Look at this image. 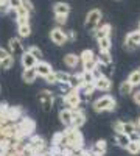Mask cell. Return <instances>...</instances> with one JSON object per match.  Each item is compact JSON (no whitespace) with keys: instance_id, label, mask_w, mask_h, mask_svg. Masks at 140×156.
<instances>
[{"instance_id":"cell-1","label":"cell","mask_w":140,"mask_h":156,"mask_svg":"<svg viewBox=\"0 0 140 156\" xmlns=\"http://www.w3.org/2000/svg\"><path fill=\"white\" fill-rule=\"evenodd\" d=\"M62 134H64L62 145H61L62 148L70 150V151H80V150L84 148V137H83L80 129L69 126L62 131Z\"/></svg>"},{"instance_id":"cell-2","label":"cell","mask_w":140,"mask_h":156,"mask_svg":"<svg viewBox=\"0 0 140 156\" xmlns=\"http://www.w3.org/2000/svg\"><path fill=\"white\" fill-rule=\"evenodd\" d=\"M92 108L95 112H111V111H115L117 108V100L114 98L112 95H103L97 98L92 103Z\"/></svg>"},{"instance_id":"cell-3","label":"cell","mask_w":140,"mask_h":156,"mask_svg":"<svg viewBox=\"0 0 140 156\" xmlns=\"http://www.w3.org/2000/svg\"><path fill=\"white\" fill-rule=\"evenodd\" d=\"M27 148L33 153V154H44L48 148H47V142L42 136L33 134L30 136L28 142H27Z\"/></svg>"},{"instance_id":"cell-4","label":"cell","mask_w":140,"mask_h":156,"mask_svg":"<svg viewBox=\"0 0 140 156\" xmlns=\"http://www.w3.org/2000/svg\"><path fill=\"white\" fill-rule=\"evenodd\" d=\"M101 17H103V14H101V11L98 8H94L90 9L86 14V20H84V27L87 31H95L98 27H100V23H101Z\"/></svg>"},{"instance_id":"cell-5","label":"cell","mask_w":140,"mask_h":156,"mask_svg":"<svg viewBox=\"0 0 140 156\" xmlns=\"http://www.w3.org/2000/svg\"><path fill=\"white\" fill-rule=\"evenodd\" d=\"M80 64H83V70H94L97 67V64H98L97 55L90 48L83 50L81 55H80Z\"/></svg>"},{"instance_id":"cell-6","label":"cell","mask_w":140,"mask_h":156,"mask_svg":"<svg viewBox=\"0 0 140 156\" xmlns=\"http://www.w3.org/2000/svg\"><path fill=\"white\" fill-rule=\"evenodd\" d=\"M62 101L67 105L69 109L75 111V109H78V108H83L81 106V94H80V90H75V89H70L69 92L62 97Z\"/></svg>"},{"instance_id":"cell-7","label":"cell","mask_w":140,"mask_h":156,"mask_svg":"<svg viewBox=\"0 0 140 156\" xmlns=\"http://www.w3.org/2000/svg\"><path fill=\"white\" fill-rule=\"evenodd\" d=\"M39 103H41V106L45 112H50L53 109V105H55V95L52 90H48V89H44L39 92Z\"/></svg>"},{"instance_id":"cell-8","label":"cell","mask_w":140,"mask_h":156,"mask_svg":"<svg viewBox=\"0 0 140 156\" xmlns=\"http://www.w3.org/2000/svg\"><path fill=\"white\" fill-rule=\"evenodd\" d=\"M125 50L126 51H134L140 47V30H135V31H131L126 34L125 37V44H123Z\"/></svg>"},{"instance_id":"cell-9","label":"cell","mask_w":140,"mask_h":156,"mask_svg":"<svg viewBox=\"0 0 140 156\" xmlns=\"http://www.w3.org/2000/svg\"><path fill=\"white\" fill-rule=\"evenodd\" d=\"M50 39H52V42L56 44L58 47L66 45V44L69 42V41H67V34H66V31L62 30L61 27H55V28H52V31H50Z\"/></svg>"},{"instance_id":"cell-10","label":"cell","mask_w":140,"mask_h":156,"mask_svg":"<svg viewBox=\"0 0 140 156\" xmlns=\"http://www.w3.org/2000/svg\"><path fill=\"white\" fill-rule=\"evenodd\" d=\"M94 87H95V90H101V92H109L111 87H112V81H111V78H109V76H106V75L103 73V75H100L97 80H95Z\"/></svg>"},{"instance_id":"cell-11","label":"cell","mask_w":140,"mask_h":156,"mask_svg":"<svg viewBox=\"0 0 140 156\" xmlns=\"http://www.w3.org/2000/svg\"><path fill=\"white\" fill-rule=\"evenodd\" d=\"M84 123H86V112L83 111V108L75 109L73 114H72V123H70V126L80 129Z\"/></svg>"},{"instance_id":"cell-12","label":"cell","mask_w":140,"mask_h":156,"mask_svg":"<svg viewBox=\"0 0 140 156\" xmlns=\"http://www.w3.org/2000/svg\"><path fill=\"white\" fill-rule=\"evenodd\" d=\"M34 70H36V73H37V76H42V78H45L47 75H50L53 72V69H52V66L47 62V61H37L36 62V66H34Z\"/></svg>"},{"instance_id":"cell-13","label":"cell","mask_w":140,"mask_h":156,"mask_svg":"<svg viewBox=\"0 0 140 156\" xmlns=\"http://www.w3.org/2000/svg\"><path fill=\"white\" fill-rule=\"evenodd\" d=\"M8 48H9V55H22L25 51L19 37H11L8 41Z\"/></svg>"},{"instance_id":"cell-14","label":"cell","mask_w":140,"mask_h":156,"mask_svg":"<svg viewBox=\"0 0 140 156\" xmlns=\"http://www.w3.org/2000/svg\"><path fill=\"white\" fill-rule=\"evenodd\" d=\"M22 114H23V111H22L20 106H9L8 111H6V120L16 123V122H19L22 117H23Z\"/></svg>"},{"instance_id":"cell-15","label":"cell","mask_w":140,"mask_h":156,"mask_svg":"<svg viewBox=\"0 0 140 156\" xmlns=\"http://www.w3.org/2000/svg\"><path fill=\"white\" fill-rule=\"evenodd\" d=\"M112 33V27H111V23H103L101 25L100 23V27L94 31V36L97 41H100V39H103V37H109Z\"/></svg>"},{"instance_id":"cell-16","label":"cell","mask_w":140,"mask_h":156,"mask_svg":"<svg viewBox=\"0 0 140 156\" xmlns=\"http://www.w3.org/2000/svg\"><path fill=\"white\" fill-rule=\"evenodd\" d=\"M53 12L55 16H67L70 14V5L66 3V2H56L53 5Z\"/></svg>"},{"instance_id":"cell-17","label":"cell","mask_w":140,"mask_h":156,"mask_svg":"<svg viewBox=\"0 0 140 156\" xmlns=\"http://www.w3.org/2000/svg\"><path fill=\"white\" fill-rule=\"evenodd\" d=\"M36 62H37V59H34L28 51H23L20 55V64H22L23 69H33L36 66Z\"/></svg>"},{"instance_id":"cell-18","label":"cell","mask_w":140,"mask_h":156,"mask_svg":"<svg viewBox=\"0 0 140 156\" xmlns=\"http://www.w3.org/2000/svg\"><path fill=\"white\" fill-rule=\"evenodd\" d=\"M72 114H73V111L69 109V108H62L59 111V120L66 128H69L70 123H72Z\"/></svg>"},{"instance_id":"cell-19","label":"cell","mask_w":140,"mask_h":156,"mask_svg":"<svg viewBox=\"0 0 140 156\" xmlns=\"http://www.w3.org/2000/svg\"><path fill=\"white\" fill-rule=\"evenodd\" d=\"M64 64L69 69H76L80 66V55L76 53H67L64 56Z\"/></svg>"},{"instance_id":"cell-20","label":"cell","mask_w":140,"mask_h":156,"mask_svg":"<svg viewBox=\"0 0 140 156\" xmlns=\"http://www.w3.org/2000/svg\"><path fill=\"white\" fill-rule=\"evenodd\" d=\"M67 83H69L70 89L80 90V87L83 86V78H81V72H78V73H72Z\"/></svg>"},{"instance_id":"cell-21","label":"cell","mask_w":140,"mask_h":156,"mask_svg":"<svg viewBox=\"0 0 140 156\" xmlns=\"http://www.w3.org/2000/svg\"><path fill=\"white\" fill-rule=\"evenodd\" d=\"M97 61L101 67L103 66H111L112 64V56H111V51H100L97 55Z\"/></svg>"},{"instance_id":"cell-22","label":"cell","mask_w":140,"mask_h":156,"mask_svg":"<svg viewBox=\"0 0 140 156\" xmlns=\"http://www.w3.org/2000/svg\"><path fill=\"white\" fill-rule=\"evenodd\" d=\"M36 78H37V73H36L34 67H33V69H23V72H22V80L27 83V84L34 83Z\"/></svg>"},{"instance_id":"cell-23","label":"cell","mask_w":140,"mask_h":156,"mask_svg":"<svg viewBox=\"0 0 140 156\" xmlns=\"http://www.w3.org/2000/svg\"><path fill=\"white\" fill-rule=\"evenodd\" d=\"M106 150H108V142H106L104 139H100V140H97V142H95V145L92 147V150H90V151L103 156V154L106 153Z\"/></svg>"},{"instance_id":"cell-24","label":"cell","mask_w":140,"mask_h":156,"mask_svg":"<svg viewBox=\"0 0 140 156\" xmlns=\"http://www.w3.org/2000/svg\"><path fill=\"white\" fill-rule=\"evenodd\" d=\"M118 92L123 95V97H126V95H131L132 92H134V87H132V84L126 80V81H121V84L118 86Z\"/></svg>"},{"instance_id":"cell-25","label":"cell","mask_w":140,"mask_h":156,"mask_svg":"<svg viewBox=\"0 0 140 156\" xmlns=\"http://www.w3.org/2000/svg\"><path fill=\"white\" fill-rule=\"evenodd\" d=\"M97 42H98L100 51H111V48H112V39H111V36L100 39V41H97Z\"/></svg>"},{"instance_id":"cell-26","label":"cell","mask_w":140,"mask_h":156,"mask_svg":"<svg viewBox=\"0 0 140 156\" xmlns=\"http://www.w3.org/2000/svg\"><path fill=\"white\" fill-rule=\"evenodd\" d=\"M129 140H131L129 136H126V134H123V133H115V144H117L118 147L126 148V145L129 144Z\"/></svg>"},{"instance_id":"cell-27","label":"cell","mask_w":140,"mask_h":156,"mask_svg":"<svg viewBox=\"0 0 140 156\" xmlns=\"http://www.w3.org/2000/svg\"><path fill=\"white\" fill-rule=\"evenodd\" d=\"M126 151H128L129 154H138L140 153V144L137 139H131L129 144L126 145Z\"/></svg>"},{"instance_id":"cell-28","label":"cell","mask_w":140,"mask_h":156,"mask_svg":"<svg viewBox=\"0 0 140 156\" xmlns=\"http://www.w3.org/2000/svg\"><path fill=\"white\" fill-rule=\"evenodd\" d=\"M83 84H94L95 83V75L92 70H81Z\"/></svg>"},{"instance_id":"cell-29","label":"cell","mask_w":140,"mask_h":156,"mask_svg":"<svg viewBox=\"0 0 140 156\" xmlns=\"http://www.w3.org/2000/svg\"><path fill=\"white\" fill-rule=\"evenodd\" d=\"M12 66H14V55H8L6 58L0 61V69H3V70H9Z\"/></svg>"},{"instance_id":"cell-30","label":"cell","mask_w":140,"mask_h":156,"mask_svg":"<svg viewBox=\"0 0 140 156\" xmlns=\"http://www.w3.org/2000/svg\"><path fill=\"white\" fill-rule=\"evenodd\" d=\"M17 31H19V37H28L31 34V25L30 23H22L17 27Z\"/></svg>"},{"instance_id":"cell-31","label":"cell","mask_w":140,"mask_h":156,"mask_svg":"<svg viewBox=\"0 0 140 156\" xmlns=\"http://www.w3.org/2000/svg\"><path fill=\"white\" fill-rule=\"evenodd\" d=\"M55 78H56V84L67 83L69 78H70V73L69 72H64V70H58V72H55Z\"/></svg>"},{"instance_id":"cell-32","label":"cell","mask_w":140,"mask_h":156,"mask_svg":"<svg viewBox=\"0 0 140 156\" xmlns=\"http://www.w3.org/2000/svg\"><path fill=\"white\" fill-rule=\"evenodd\" d=\"M128 81L132 84V87H138L140 86V73L138 70H132L128 76Z\"/></svg>"},{"instance_id":"cell-33","label":"cell","mask_w":140,"mask_h":156,"mask_svg":"<svg viewBox=\"0 0 140 156\" xmlns=\"http://www.w3.org/2000/svg\"><path fill=\"white\" fill-rule=\"evenodd\" d=\"M27 51H28V53H30V55H31L34 59H37V61H41V59H42V50H41L39 47L31 45V47H30Z\"/></svg>"},{"instance_id":"cell-34","label":"cell","mask_w":140,"mask_h":156,"mask_svg":"<svg viewBox=\"0 0 140 156\" xmlns=\"http://www.w3.org/2000/svg\"><path fill=\"white\" fill-rule=\"evenodd\" d=\"M94 92H95V87H94V84H83V86L80 87V94H81V95L90 97Z\"/></svg>"},{"instance_id":"cell-35","label":"cell","mask_w":140,"mask_h":156,"mask_svg":"<svg viewBox=\"0 0 140 156\" xmlns=\"http://www.w3.org/2000/svg\"><path fill=\"white\" fill-rule=\"evenodd\" d=\"M62 139H64V134H62V131H61V133H56V134L53 136V139H52V145L61 147V145H62ZM61 148H62V147H61Z\"/></svg>"},{"instance_id":"cell-36","label":"cell","mask_w":140,"mask_h":156,"mask_svg":"<svg viewBox=\"0 0 140 156\" xmlns=\"http://www.w3.org/2000/svg\"><path fill=\"white\" fill-rule=\"evenodd\" d=\"M8 5H9V9L11 11H14L17 8L22 6V0H8Z\"/></svg>"},{"instance_id":"cell-37","label":"cell","mask_w":140,"mask_h":156,"mask_svg":"<svg viewBox=\"0 0 140 156\" xmlns=\"http://www.w3.org/2000/svg\"><path fill=\"white\" fill-rule=\"evenodd\" d=\"M22 6L27 9L30 14L33 12V9H34V6H33V3H31V0H22Z\"/></svg>"},{"instance_id":"cell-38","label":"cell","mask_w":140,"mask_h":156,"mask_svg":"<svg viewBox=\"0 0 140 156\" xmlns=\"http://www.w3.org/2000/svg\"><path fill=\"white\" fill-rule=\"evenodd\" d=\"M131 95H132V100H134V103H135V105H138V106H140V89L134 90V92H132Z\"/></svg>"},{"instance_id":"cell-39","label":"cell","mask_w":140,"mask_h":156,"mask_svg":"<svg viewBox=\"0 0 140 156\" xmlns=\"http://www.w3.org/2000/svg\"><path fill=\"white\" fill-rule=\"evenodd\" d=\"M44 80L48 83V84H56V78H55V72H52V73H50V75H47L45 78H44Z\"/></svg>"},{"instance_id":"cell-40","label":"cell","mask_w":140,"mask_h":156,"mask_svg":"<svg viewBox=\"0 0 140 156\" xmlns=\"http://www.w3.org/2000/svg\"><path fill=\"white\" fill-rule=\"evenodd\" d=\"M58 86H59V89H61V92H62V94H67L69 90H70V86H69V83H59Z\"/></svg>"},{"instance_id":"cell-41","label":"cell","mask_w":140,"mask_h":156,"mask_svg":"<svg viewBox=\"0 0 140 156\" xmlns=\"http://www.w3.org/2000/svg\"><path fill=\"white\" fill-rule=\"evenodd\" d=\"M55 19H56L58 25H66V22H67V16H55Z\"/></svg>"},{"instance_id":"cell-42","label":"cell","mask_w":140,"mask_h":156,"mask_svg":"<svg viewBox=\"0 0 140 156\" xmlns=\"http://www.w3.org/2000/svg\"><path fill=\"white\" fill-rule=\"evenodd\" d=\"M8 55H9V51L6 48H3V47H0V61H2L3 58H6Z\"/></svg>"},{"instance_id":"cell-43","label":"cell","mask_w":140,"mask_h":156,"mask_svg":"<svg viewBox=\"0 0 140 156\" xmlns=\"http://www.w3.org/2000/svg\"><path fill=\"white\" fill-rule=\"evenodd\" d=\"M66 34H67V41H75V39H76V34H75V31H73V30L66 31Z\"/></svg>"},{"instance_id":"cell-44","label":"cell","mask_w":140,"mask_h":156,"mask_svg":"<svg viewBox=\"0 0 140 156\" xmlns=\"http://www.w3.org/2000/svg\"><path fill=\"white\" fill-rule=\"evenodd\" d=\"M135 123V128H137V131H140V115H138V119L134 122Z\"/></svg>"},{"instance_id":"cell-45","label":"cell","mask_w":140,"mask_h":156,"mask_svg":"<svg viewBox=\"0 0 140 156\" xmlns=\"http://www.w3.org/2000/svg\"><path fill=\"white\" fill-rule=\"evenodd\" d=\"M137 140H138V144H140V134H138V137H137Z\"/></svg>"},{"instance_id":"cell-46","label":"cell","mask_w":140,"mask_h":156,"mask_svg":"<svg viewBox=\"0 0 140 156\" xmlns=\"http://www.w3.org/2000/svg\"><path fill=\"white\" fill-rule=\"evenodd\" d=\"M138 30H140V22H138Z\"/></svg>"},{"instance_id":"cell-47","label":"cell","mask_w":140,"mask_h":156,"mask_svg":"<svg viewBox=\"0 0 140 156\" xmlns=\"http://www.w3.org/2000/svg\"><path fill=\"white\" fill-rule=\"evenodd\" d=\"M137 70H138V73H140V67H138V69H137Z\"/></svg>"},{"instance_id":"cell-48","label":"cell","mask_w":140,"mask_h":156,"mask_svg":"<svg viewBox=\"0 0 140 156\" xmlns=\"http://www.w3.org/2000/svg\"><path fill=\"white\" fill-rule=\"evenodd\" d=\"M0 90H2V87H0Z\"/></svg>"}]
</instances>
